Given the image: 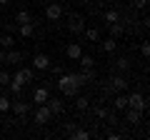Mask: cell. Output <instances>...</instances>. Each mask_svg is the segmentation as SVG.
Instances as JSON below:
<instances>
[{"label": "cell", "instance_id": "obj_1", "mask_svg": "<svg viewBox=\"0 0 150 140\" xmlns=\"http://www.w3.org/2000/svg\"><path fill=\"white\" fill-rule=\"evenodd\" d=\"M55 85H58V90L63 93V95L75 98L78 93H80V88H83V78H80V75H75V73H60Z\"/></svg>", "mask_w": 150, "mask_h": 140}, {"label": "cell", "instance_id": "obj_2", "mask_svg": "<svg viewBox=\"0 0 150 140\" xmlns=\"http://www.w3.org/2000/svg\"><path fill=\"white\" fill-rule=\"evenodd\" d=\"M128 108L140 110V113H143V110L148 108V98H145L143 93H130V95H128Z\"/></svg>", "mask_w": 150, "mask_h": 140}, {"label": "cell", "instance_id": "obj_3", "mask_svg": "<svg viewBox=\"0 0 150 140\" xmlns=\"http://www.w3.org/2000/svg\"><path fill=\"white\" fill-rule=\"evenodd\" d=\"M33 115H35V123L38 125H48L50 118H53V113H50V108L45 105V103H43V105H35V113H33Z\"/></svg>", "mask_w": 150, "mask_h": 140}, {"label": "cell", "instance_id": "obj_4", "mask_svg": "<svg viewBox=\"0 0 150 140\" xmlns=\"http://www.w3.org/2000/svg\"><path fill=\"white\" fill-rule=\"evenodd\" d=\"M45 18L48 20H53V23H58L60 18H63V3H48V8H45Z\"/></svg>", "mask_w": 150, "mask_h": 140}, {"label": "cell", "instance_id": "obj_5", "mask_svg": "<svg viewBox=\"0 0 150 140\" xmlns=\"http://www.w3.org/2000/svg\"><path fill=\"white\" fill-rule=\"evenodd\" d=\"M10 110L18 115V118H25V115L30 113V105H28V103H23L20 98H13V100H10Z\"/></svg>", "mask_w": 150, "mask_h": 140}, {"label": "cell", "instance_id": "obj_6", "mask_svg": "<svg viewBox=\"0 0 150 140\" xmlns=\"http://www.w3.org/2000/svg\"><path fill=\"white\" fill-rule=\"evenodd\" d=\"M33 65H35V70H48L50 68V58L45 53H38V55H33Z\"/></svg>", "mask_w": 150, "mask_h": 140}, {"label": "cell", "instance_id": "obj_7", "mask_svg": "<svg viewBox=\"0 0 150 140\" xmlns=\"http://www.w3.org/2000/svg\"><path fill=\"white\" fill-rule=\"evenodd\" d=\"M48 98H50L48 88H35V90H33V103H35V105H43V103H48Z\"/></svg>", "mask_w": 150, "mask_h": 140}, {"label": "cell", "instance_id": "obj_8", "mask_svg": "<svg viewBox=\"0 0 150 140\" xmlns=\"http://www.w3.org/2000/svg\"><path fill=\"white\" fill-rule=\"evenodd\" d=\"M65 55H68L70 60H75V63H78V58L83 55V45H80V43H70L68 48H65Z\"/></svg>", "mask_w": 150, "mask_h": 140}, {"label": "cell", "instance_id": "obj_9", "mask_svg": "<svg viewBox=\"0 0 150 140\" xmlns=\"http://www.w3.org/2000/svg\"><path fill=\"white\" fill-rule=\"evenodd\" d=\"M45 105L50 108V113H53V115H60V113L65 110L63 100H58V98H48V103H45Z\"/></svg>", "mask_w": 150, "mask_h": 140}, {"label": "cell", "instance_id": "obj_10", "mask_svg": "<svg viewBox=\"0 0 150 140\" xmlns=\"http://www.w3.org/2000/svg\"><path fill=\"white\" fill-rule=\"evenodd\" d=\"M68 30H70V33H75V35H78V33H83V30H85V20L73 15V20L68 23Z\"/></svg>", "mask_w": 150, "mask_h": 140}, {"label": "cell", "instance_id": "obj_11", "mask_svg": "<svg viewBox=\"0 0 150 140\" xmlns=\"http://www.w3.org/2000/svg\"><path fill=\"white\" fill-rule=\"evenodd\" d=\"M108 33H110V38H115V40H118L120 38V35H123V33H125V25H123V23H110V25H108Z\"/></svg>", "mask_w": 150, "mask_h": 140}, {"label": "cell", "instance_id": "obj_12", "mask_svg": "<svg viewBox=\"0 0 150 140\" xmlns=\"http://www.w3.org/2000/svg\"><path fill=\"white\" fill-rule=\"evenodd\" d=\"M100 48H103V53L112 55L115 48H118V40H115V38H105V40H100Z\"/></svg>", "mask_w": 150, "mask_h": 140}, {"label": "cell", "instance_id": "obj_13", "mask_svg": "<svg viewBox=\"0 0 150 140\" xmlns=\"http://www.w3.org/2000/svg\"><path fill=\"white\" fill-rule=\"evenodd\" d=\"M5 63H10V65L23 63V53H18V50H10V48H8V50H5Z\"/></svg>", "mask_w": 150, "mask_h": 140}, {"label": "cell", "instance_id": "obj_14", "mask_svg": "<svg viewBox=\"0 0 150 140\" xmlns=\"http://www.w3.org/2000/svg\"><path fill=\"white\" fill-rule=\"evenodd\" d=\"M18 33H20V38H30L33 33H35V23H20Z\"/></svg>", "mask_w": 150, "mask_h": 140}, {"label": "cell", "instance_id": "obj_15", "mask_svg": "<svg viewBox=\"0 0 150 140\" xmlns=\"http://www.w3.org/2000/svg\"><path fill=\"white\" fill-rule=\"evenodd\" d=\"M110 85H112V90H125L128 88V80H125V75H112V80H110Z\"/></svg>", "mask_w": 150, "mask_h": 140}, {"label": "cell", "instance_id": "obj_16", "mask_svg": "<svg viewBox=\"0 0 150 140\" xmlns=\"http://www.w3.org/2000/svg\"><path fill=\"white\" fill-rule=\"evenodd\" d=\"M125 123H130V125H138V123H140V110L125 108Z\"/></svg>", "mask_w": 150, "mask_h": 140}, {"label": "cell", "instance_id": "obj_17", "mask_svg": "<svg viewBox=\"0 0 150 140\" xmlns=\"http://www.w3.org/2000/svg\"><path fill=\"white\" fill-rule=\"evenodd\" d=\"M70 138L73 140H90L93 133H88V130H80V128H73L70 130Z\"/></svg>", "mask_w": 150, "mask_h": 140}, {"label": "cell", "instance_id": "obj_18", "mask_svg": "<svg viewBox=\"0 0 150 140\" xmlns=\"http://www.w3.org/2000/svg\"><path fill=\"white\" fill-rule=\"evenodd\" d=\"M78 63H80L83 70H85V68H95V58H93V55H88V53H83L80 58H78Z\"/></svg>", "mask_w": 150, "mask_h": 140}, {"label": "cell", "instance_id": "obj_19", "mask_svg": "<svg viewBox=\"0 0 150 140\" xmlns=\"http://www.w3.org/2000/svg\"><path fill=\"white\" fill-rule=\"evenodd\" d=\"M13 45H15V35H13V33H5V35H0V48H13Z\"/></svg>", "mask_w": 150, "mask_h": 140}, {"label": "cell", "instance_id": "obj_20", "mask_svg": "<svg viewBox=\"0 0 150 140\" xmlns=\"http://www.w3.org/2000/svg\"><path fill=\"white\" fill-rule=\"evenodd\" d=\"M85 38L90 40V43H100V30H98V28H85Z\"/></svg>", "mask_w": 150, "mask_h": 140}, {"label": "cell", "instance_id": "obj_21", "mask_svg": "<svg viewBox=\"0 0 150 140\" xmlns=\"http://www.w3.org/2000/svg\"><path fill=\"white\" fill-rule=\"evenodd\" d=\"M75 108H78V110H88V108H90V100L78 93V95H75Z\"/></svg>", "mask_w": 150, "mask_h": 140}, {"label": "cell", "instance_id": "obj_22", "mask_svg": "<svg viewBox=\"0 0 150 140\" xmlns=\"http://www.w3.org/2000/svg\"><path fill=\"white\" fill-rule=\"evenodd\" d=\"M20 23H35V20H33V15L28 10H20V13H15V25H20Z\"/></svg>", "mask_w": 150, "mask_h": 140}, {"label": "cell", "instance_id": "obj_23", "mask_svg": "<svg viewBox=\"0 0 150 140\" xmlns=\"http://www.w3.org/2000/svg\"><path fill=\"white\" fill-rule=\"evenodd\" d=\"M112 108H115V110H125V108H128V95H115Z\"/></svg>", "mask_w": 150, "mask_h": 140}, {"label": "cell", "instance_id": "obj_24", "mask_svg": "<svg viewBox=\"0 0 150 140\" xmlns=\"http://www.w3.org/2000/svg\"><path fill=\"white\" fill-rule=\"evenodd\" d=\"M10 83H18V85H25V78H23V70H20V68H18L15 73L10 75Z\"/></svg>", "mask_w": 150, "mask_h": 140}, {"label": "cell", "instance_id": "obj_25", "mask_svg": "<svg viewBox=\"0 0 150 140\" xmlns=\"http://www.w3.org/2000/svg\"><path fill=\"white\" fill-rule=\"evenodd\" d=\"M120 20V13L118 10H108L105 13V23H108V25H110V23H118Z\"/></svg>", "mask_w": 150, "mask_h": 140}, {"label": "cell", "instance_id": "obj_26", "mask_svg": "<svg viewBox=\"0 0 150 140\" xmlns=\"http://www.w3.org/2000/svg\"><path fill=\"white\" fill-rule=\"evenodd\" d=\"M8 88H10V95L13 98H20L23 95V85H18V83H8Z\"/></svg>", "mask_w": 150, "mask_h": 140}, {"label": "cell", "instance_id": "obj_27", "mask_svg": "<svg viewBox=\"0 0 150 140\" xmlns=\"http://www.w3.org/2000/svg\"><path fill=\"white\" fill-rule=\"evenodd\" d=\"M115 68L125 73V70H130V60L128 58H118V60H115Z\"/></svg>", "mask_w": 150, "mask_h": 140}, {"label": "cell", "instance_id": "obj_28", "mask_svg": "<svg viewBox=\"0 0 150 140\" xmlns=\"http://www.w3.org/2000/svg\"><path fill=\"white\" fill-rule=\"evenodd\" d=\"M8 110H10V98L0 95V113H8Z\"/></svg>", "mask_w": 150, "mask_h": 140}, {"label": "cell", "instance_id": "obj_29", "mask_svg": "<svg viewBox=\"0 0 150 140\" xmlns=\"http://www.w3.org/2000/svg\"><path fill=\"white\" fill-rule=\"evenodd\" d=\"M23 70V78H25V83H35V73H33L30 68H20Z\"/></svg>", "mask_w": 150, "mask_h": 140}, {"label": "cell", "instance_id": "obj_30", "mask_svg": "<svg viewBox=\"0 0 150 140\" xmlns=\"http://www.w3.org/2000/svg\"><path fill=\"white\" fill-rule=\"evenodd\" d=\"M8 83H10V73H5V70H0V85L5 88Z\"/></svg>", "mask_w": 150, "mask_h": 140}, {"label": "cell", "instance_id": "obj_31", "mask_svg": "<svg viewBox=\"0 0 150 140\" xmlns=\"http://www.w3.org/2000/svg\"><path fill=\"white\" fill-rule=\"evenodd\" d=\"M133 8H138V10H145V8H148V0H133Z\"/></svg>", "mask_w": 150, "mask_h": 140}, {"label": "cell", "instance_id": "obj_32", "mask_svg": "<svg viewBox=\"0 0 150 140\" xmlns=\"http://www.w3.org/2000/svg\"><path fill=\"white\" fill-rule=\"evenodd\" d=\"M93 110H95V115H98L100 120H105V118H108V110H105V108H93Z\"/></svg>", "mask_w": 150, "mask_h": 140}, {"label": "cell", "instance_id": "obj_33", "mask_svg": "<svg viewBox=\"0 0 150 140\" xmlns=\"http://www.w3.org/2000/svg\"><path fill=\"white\" fill-rule=\"evenodd\" d=\"M48 70L53 73V75H60V73H65V70L60 68V65H53V63H50V68H48Z\"/></svg>", "mask_w": 150, "mask_h": 140}, {"label": "cell", "instance_id": "obj_34", "mask_svg": "<svg viewBox=\"0 0 150 140\" xmlns=\"http://www.w3.org/2000/svg\"><path fill=\"white\" fill-rule=\"evenodd\" d=\"M140 55H143V58H148V55H150V45H148V43L140 45Z\"/></svg>", "mask_w": 150, "mask_h": 140}, {"label": "cell", "instance_id": "obj_35", "mask_svg": "<svg viewBox=\"0 0 150 140\" xmlns=\"http://www.w3.org/2000/svg\"><path fill=\"white\" fill-rule=\"evenodd\" d=\"M15 28H18L15 23H8V25H5V30H8V33H15Z\"/></svg>", "mask_w": 150, "mask_h": 140}, {"label": "cell", "instance_id": "obj_36", "mask_svg": "<svg viewBox=\"0 0 150 140\" xmlns=\"http://www.w3.org/2000/svg\"><path fill=\"white\" fill-rule=\"evenodd\" d=\"M5 63V48H0V65Z\"/></svg>", "mask_w": 150, "mask_h": 140}, {"label": "cell", "instance_id": "obj_37", "mask_svg": "<svg viewBox=\"0 0 150 140\" xmlns=\"http://www.w3.org/2000/svg\"><path fill=\"white\" fill-rule=\"evenodd\" d=\"M0 5L5 8V5H10V0H0Z\"/></svg>", "mask_w": 150, "mask_h": 140}, {"label": "cell", "instance_id": "obj_38", "mask_svg": "<svg viewBox=\"0 0 150 140\" xmlns=\"http://www.w3.org/2000/svg\"><path fill=\"white\" fill-rule=\"evenodd\" d=\"M58 3H65V0H58Z\"/></svg>", "mask_w": 150, "mask_h": 140}]
</instances>
